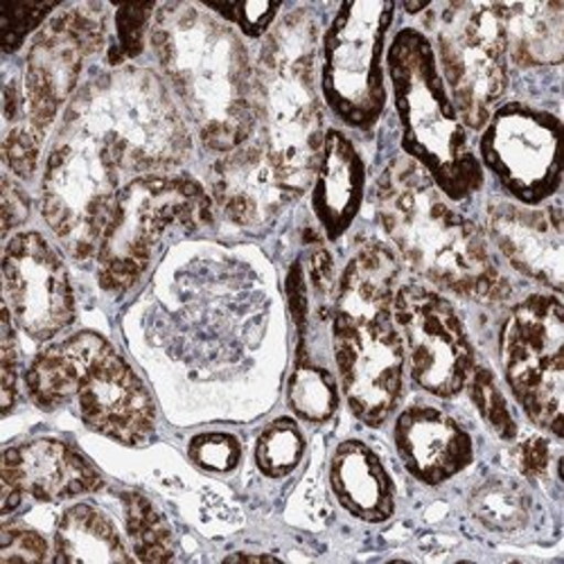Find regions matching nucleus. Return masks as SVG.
Returning <instances> with one entry per match:
<instances>
[{
	"label": "nucleus",
	"mask_w": 564,
	"mask_h": 564,
	"mask_svg": "<svg viewBox=\"0 0 564 564\" xmlns=\"http://www.w3.org/2000/svg\"><path fill=\"white\" fill-rule=\"evenodd\" d=\"M152 45L187 120L213 152L249 143L258 122L256 70L240 34L204 6L156 8Z\"/></svg>",
	"instance_id": "f257e3e1"
},
{
	"label": "nucleus",
	"mask_w": 564,
	"mask_h": 564,
	"mask_svg": "<svg viewBox=\"0 0 564 564\" xmlns=\"http://www.w3.org/2000/svg\"><path fill=\"white\" fill-rule=\"evenodd\" d=\"M378 217L406 264L436 288L479 303H501L510 282L481 230L452 210L434 178L411 159H395L375 185Z\"/></svg>",
	"instance_id": "f03ea898"
},
{
	"label": "nucleus",
	"mask_w": 564,
	"mask_h": 564,
	"mask_svg": "<svg viewBox=\"0 0 564 564\" xmlns=\"http://www.w3.org/2000/svg\"><path fill=\"white\" fill-rule=\"evenodd\" d=\"M398 275L400 264L389 247L364 242L344 269L333 310L344 393L368 427H380L402 395L404 341L393 318Z\"/></svg>",
	"instance_id": "7ed1b4c3"
},
{
	"label": "nucleus",
	"mask_w": 564,
	"mask_h": 564,
	"mask_svg": "<svg viewBox=\"0 0 564 564\" xmlns=\"http://www.w3.org/2000/svg\"><path fill=\"white\" fill-rule=\"evenodd\" d=\"M32 402L55 411L75 400L84 425L127 447L154 436L156 409L143 380L98 333H77L45 348L25 375Z\"/></svg>",
	"instance_id": "20e7f679"
},
{
	"label": "nucleus",
	"mask_w": 564,
	"mask_h": 564,
	"mask_svg": "<svg viewBox=\"0 0 564 564\" xmlns=\"http://www.w3.org/2000/svg\"><path fill=\"white\" fill-rule=\"evenodd\" d=\"M316 51L314 17L307 10H294L267 36L256 68L262 140L296 197L314 181L325 140L316 90Z\"/></svg>",
	"instance_id": "39448f33"
},
{
	"label": "nucleus",
	"mask_w": 564,
	"mask_h": 564,
	"mask_svg": "<svg viewBox=\"0 0 564 564\" xmlns=\"http://www.w3.org/2000/svg\"><path fill=\"white\" fill-rule=\"evenodd\" d=\"M96 135L122 172H159L183 163L193 140L161 77L120 66L84 84L64 116Z\"/></svg>",
	"instance_id": "423d86ee"
},
{
	"label": "nucleus",
	"mask_w": 564,
	"mask_h": 564,
	"mask_svg": "<svg viewBox=\"0 0 564 564\" xmlns=\"http://www.w3.org/2000/svg\"><path fill=\"white\" fill-rule=\"evenodd\" d=\"M387 68L404 152L434 178L445 197L463 202L475 195L484 185V170L469 150L465 124L447 96L427 36L413 28L400 30L389 48Z\"/></svg>",
	"instance_id": "0eeeda50"
},
{
	"label": "nucleus",
	"mask_w": 564,
	"mask_h": 564,
	"mask_svg": "<svg viewBox=\"0 0 564 564\" xmlns=\"http://www.w3.org/2000/svg\"><path fill=\"white\" fill-rule=\"evenodd\" d=\"M213 221V199L191 176L148 174L127 183L98 249V278L107 292H124L150 269L165 232Z\"/></svg>",
	"instance_id": "6e6552de"
},
{
	"label": "nucleus",
	"mask_w": 564,
	"mask_h": 564,
	"mask_svg": "<svg viewBox=\"0 0 564 564\" xmlns=\"http://www.w3.org/2000/svg\"><path fill=\"white\" fill-rule=\"evenodd\" d=\"M122 167L86 129L64 122L41 181V213L75 258L98 256L120 195Z\"/></svg>",
	"instance_id": "1a4fd4ad"
},
{
	"label": "nucleus",
	"mask_w": 564,
	"mask_h": 564,
	"mask_svg": "<svg viewBox=\"0 0 564 564\" xmlns=\"http://www.w3.org/2000/svg\"><path fill=\"white\" fill-rule=\"evenodd\" d=\"M395 6L361 0L339 8L323 39L321 90L327 107L355 129H370L387 105L384 39Z\"/></svg>",
	"instance_id": "9d476101"
},
{
	"label": "nucleus",
	"mask_w": 564,
	"mask_h": 564,
	"mask_svg": "<svg viewBox=\"0 0 564 564\" xmlns=\"http://www.w3.org/2000/svg\"><path fill=\"white\" fill-rule=\"evenodd\" d=\"M438 57L460 122L484 129L508 86L506 34L495 6L449 3L438 19Z\"/></svg>",
	"instance_id": "9b49d317"
},
{
	"label": "nucleus",
	"mask_w": 564,
	"mask_h": 564,
	"mask_svg": "<svg viewBox=\"0 0 564 564\" xmlns=\"http://www.w3.org/2000/svg\"><path fill=\"white\" fill-rule=\"evenodd\" d=\"M506 380L535 425L562 436L564 307L535 294L517 305L501 330Z\"/></svg>",
	"instance_id": "f8f14e48"
},
{
	"label": "nucleus",
	"mask_w": 564,
	"mask_h": 564,
	"mask_svg": "<svg viewBox=\"0 0 564 564\" xmlns=\"http://www.w3.org/2000/svg\"><path fill=\"white\" fill-rule=\"evenodd\" d=\"M107 41V8L82 3L66 8L34 36L23 77L25 124L45 138L59 109L77 88L86 57Z\"/></svg>",
	"instance_id": "ddd939ff"
},
{
	"label": "nucleus",
	"mask_w": 564,
	"mask_h": 564,
	"mask_svg": "<svg viewBox=\"0 0 564 564\" xmlns=\"http://www.w3.org/2000/svg\"><path fill=\"white\" fill-rule=\"evenodd\" d=\"M562 122L527 105L497 109L481 135V159L524 206L551 199L562 181Z\"/></svg>",
	"instance_id": "4468645a"
},
{
	"label": "nucleus",
	"mask_w": 564,
	"mask_h": 564,
	"mask_svg": "<svg viewBox=\"0 0 564 564\" xmlns=\"http://www.w3.org/2000/svg\"><path fill=\"white\" fill-rule=\"evenodd\" d=\"M393 318L406 344L415 384L438 398L458 395L475 370V352L449 301L432 290L406 285L395 292Z\"/></svg>",
	"instance_id": "2eb2a0df"
},
{
	"label": "nucleus",
	"mask_w": 564,
	"mask_h": 564,
	"mask_svg": "<svg viewBox=\"0 0 564 564\" xmlns=\"http://www.w3.org/2000/svg\"><path fill=\"white\" fill-rule=\"evenodd\" d=\"M6 305L34 341H48L75 321V294L64 260L39 232H19L3 256Z\"/></svg>",
	"instance_id": "dca6fc26"
},
{
	"label": "nucleus",
	"mask_w": 564,
	"mask_h": 564,
	"mask_svg": "<svg viewBox=\"0 0 564 564\" xmlns=\"http://www.w3.org/2000/svg\"><path fill=\"white\" fill-rule=\"evenodd\" d=\"M213 199L232 224L260 228L271 224L296 195L260 140L240 145L215 163Z\"/></svg>",
	"instance_id": "f3484780"
},
{
	"label": "nucleus",
	"mask_w": 564,
	"mask_h": 564,
	"mask_svg": "<svg viewBox=\"0 0 564 564\" xmlns=\"http://www.w3.org/2000/svg\"><path fill=\"white\" fill-rule=\"evenodd\" d=\"M488 230L497 249L517 271L562 292L564 240L560 204L549 210H535L495 202L488 208Z\"/></svg>",
	"instance_id": "a211bd4d"
},
{
	"label": "nucleus",
	"mask_w": 564,
	"mask_h": 564,
	"mask_svg": "<svg viewBox=\"0 0 564 564\" xmlns=\"http://www.w3.org/2000/svg\"><path fill=\"white\" fill-rule=\"evenodd\" d=\"M0 477L36 501L55 503L102 488V477L73 445L36 438L6 449Z\"/></svg>",
	"instance_id": "6ab92c4d"
},
{
	"label": "nucleus",
	"mask_w": 564,
	"mask_h": 564,
	"mask_svg": "<svg viewBox=\"0 0 564 564\" xmlns=\"http://www.w3.org/2000/svg\"><path fill=\"white\" fill-rule=\"evenodd\" d=\"M395 447L409 473L427 486L445 484L475 458L469 434L434 406H409L400 413Z\"/></svg>",
	"instance_id": "aec40b11"
},
{
	"label": "nucleus",
	"mask_w": 564,
	"mask_h": 564,
	"mask_svg": "<svg viewBox=\"0 0 564 564\" xmlns=\"http://www.w3.org/2000/svg\"><path fill=\"white\" fill-rule=\"evenodd\" d=\"M364 181L366 170L355 145L341 131H327L312 181V208L327 240H339L355 221L364 199Z\"/></svg>",
	"instance_id": "412c9836"
},
{
	"label": "nucleus",
	"mask_w": 564,
	"mask_h": 564,
	"mask_svg": "<svg viewBox=\"0 0 564 564\" xmlns=\"http://www.w3.org/2000/svg\"><path fill=\"white\" fill-rule=\"evenodd\" d=\"M330 484L339 503L364 522H387L395 510L393 481L380 456L359 441L337 447L330 465Z\"/></svg>",
	"instance_id": "4be33fe9"
},
{
	"label": "nucleus",
	"mask_w": 564,
	"mask_h": 564,
	"mask_svg": "<svg viewBox=\"0 0 564 564\" xmlns=\"http://www.w3.org/2000/svg\"><path fill=\"white\" fill-rule=\"evenodd\" d=\"M506 48L520 66L560 64L564 55L562 3H495Z\"/></svg>",
	"instance_id": "5701e85b"
},
{
	"label": "nucleus",
	"mask_w": 564,
	"mask_h": 564,
	"mask_svg": "<svg viewBox=\"0 0 564 564\" xmlns=\"http://www.w3.org/2000/svg\"><path fill=\"white\" fill-rule=\"evenodd\" d=\"M55 562H129L131 555L109 517L88 503L68 508L55 531Z\"/></svg>",
	"instance_id": "b1692460"
},
{
	"label": "nucleus",
	"mask_w": 564,
	"mask_h": 564,
	"mask_svg": "<svg viewBox=\"0 0 564 564\" xmlns=\"http://www.w3.org/2000/svg\"><path fill=\"white\" fill-rule=\"evenodd\" d=\"M469 508L490 531L514 533L529 524L531 495L514 479L495 477L475 490Z\"/></svg>",
	"instance_id": "393cba45"
},
{
	"label": "nucleus",
	"mask_w": 564,
	"mask_h": 564,
	"mask_svg": "<svg viewBox=\"0 0 564 564\" xmlns=\"http://www.w3.org/2000/svg\"><path fill=\"white\" fill-rule=\"evenodd\" d=\"M124 522L135 560L167 562L174 557V538L161 510L140 492H124Z\"/></svg>",
	"instance_id": "a878e982"
},
{
	"label": "nucleus",
	"mask_w": 564,
	"mask_h": 564,
	"mask_svg": "<svg viewBox=\"0 0 564 564\" xmlns=\"http://www.w3.org/2000/svg\"><path fill=\"white\" fill-rule=\"evenodd\" d=\"M290 404L296 415L310 422L333 417L339 406V393L333 375L301 357L290 380Z\"/></svg>",
	"instance_id": "bb28decb"
},
{
	"label": "nucleus",
	"mask_w": 564,
	"mask_h": 564,
	"mask_svg": "<svg viewBox=\"0 0 564 564\" xmlns=\"http://www.w3.org/2000/svg\"><path fill=\"white\" fill-rule=\"evenodd\" d=\"M305 441L292 417H278L260 434L256 445V463L260 473L273 479L288 477L299 467Z\"/></svg>",
	"instance_id": "cd10ccee"
},
{
	"label": "nucleus",
	"mask_w": 564,
	"mask_h": 564,
	"mask_svg": "<svg viewBox=\"0 0 564 564\" xmlns=\"http://www.w3.org/2000/svg\"><path fill=\"white\" fill-rule=\"evenodd\" d=\"M467 382H469V395H473L475 406L479 409V413L484 415L490 430L499 438L512 441L517 436V425H514L503 393L499 391V387L495 382V375L488 368L479 366L473 370V375H469Z\"/></svg>",
	"instance_id": "c85d7f7f"
},
{
	"label": "nucleus",
	"mask_w": 564,
	"mask_h": 564,
	"mask_svg": "<svg viewBox=\"0 0 564 564\" xmlns=\"http://www.w3.org/2000/svg\"><path fill=\"white\" fill-rule=\"evenodd\" d=\"M156 6L152 3H127L116 10V48L111 51V64L120 66L124 59H133L145 48V32L154 21Z\"/></svg>",
	"instance_id": "c756f323"
},
{
	"label": "nucleus",
	"mask_w": 564,
	"mask_h": 564,
	"mask_svg": "<svg viewBox=\"0 0 564 564\" xmlns=\"http://www.w3.org/2000/svg\"><path fill=\"white\" fill-rule=\"evenodd\" d=\"M57 10V3H0V48L17 53L28 34Z\"/></svg>",
	"instance_id": "7c9ffc66"
},
{
	"label": "nucleus",
	"mask_w": 564,
	"mask_h": 564,
	"mask_svg": "<svg viewBox=\"0 0 564 564\" xmlns=\"http://www.w3.org/2000/svg\"><path fill=\"white\" fill-rule=\"evenodd\" d=\"M191 458L208 473H232L242 458V445L230 434H202L191 443Z\"/></svg>",
	"instance_id": "2f4dec72"
},
{
	"label": "nucleus",
	"mask_w": 564,
	"mask_h": 564,
	"mask_svg": "<svg viewBox=\"0 0 564 564\" xmlns=\"http://www.w3.org/2000/svg\"><path fill=\"white\" fill-rule=\"evenodd\" d=\"M41 143L43 135L36 133L30 124L19 122L10 127L3 140V159L8 167L19 176V178H32L36 172L39 154H41Z\"/></svg>",
	"instance_id": "473e14b6"
},
{
	"label": "nucleus",
	"mask_w": 564,
	"mask_h": 564,
	"mask_svg": "<svg viewBox=\"0 0 564 564\" xmlns=\"http://www.w3.org/2000/svg\"><path fill=\"white\" fill-rule=\"evenodd\" d=\"M204 8L235 23L251 39L262 36L280 10L278 3H204Z\"/></svg>",
	"instance_id": "72a5a7b5"
},
{
	"label": "nucleus",
	"mask_w": 564,
	"mask_h": 564,
	"mask_svg": "<svg viewBox=\"0 0 564 564\" xmlns=\"http://www.w3.org/2000/svg\"><path fill=\"white\" fill-rule=\"evenodd\" d=\"M48 560V542L32 529H10L0 531V562H43Z\"/></svg>",
	"instance_id": "f704fd0d"
},
{
	"label": "nucleus",
	"mask_w": 564,
	"mask_h": 564,
	"mask_svg": "<svg viewBox=\"0 0 564 564\" xmlns=\"http://www.w3.org/2000/svg\"><path fill=\"white\" fill-rule=\"evenodd\" d=\"M0 370H3V413L8 415L17 402L19 393V350H17V335L12 325V312L6 305L3 310V337H0Z\"/></svg>",
	"instance_id": "c9c22d12"
},
{
	"label": "nucleus",
	"mask_w": 564,
	"mask_h": 564,
	"mask_svg": "<svg viewBox=\"0 0 564 564\" xmlns=\"http://www.w3.org/2000/svg\"><path fill=\"white\" fill-rule=\"evenodd\" d=\"M514 460L527 479H542L551 465V445L544 436H529L517 445Z\"/></svg>",
	"instance_id": "e433bc0d"
},
{
	"label": "nucleus",
	"mask_w": 564,
	"mask_h": 564,
	"mask_svg": "<svg viewBox=\"0 0 564 564\" xmlns=\"http://www.w3.org/2000/svg\"><path fill=\"white\" fill-rule=\"evenodd\" d=\"M310 269V282H312V290L321 301H327L335 292V262L333 256L327 253L325 249H316L310 256L307 262Z\"/></svg>",
	"instance_id": "4c0bfd02"
},
{
	"label": "nucleus",
	"mask_w": 564,
	"mask_h": 564,
	"mask_svg": "<svg viewBox=\"0 0 564 564\" xmlns=\"http://www.w3.org/2000/svg\"><path fill=\"white\" fill-rule=\"evenodd\" d=\"M30 215V199L21 187L3 176V235H10L12 228L21 226Z\"/></svg>",
	"instance_id": "58836bf2"
},
{
	"label": "nucleus",
	"mask_w": 564,
	"mask_h": 564,
	"mask_svg": "<svg viewBox=\"0 0 564 564\" xmlns=\"http://www.w3.org/2000/svg\"><path fill=\"white\" fill-rule=\"evenodd\" d=\"M288 294H290V307H292V316L296 321V325L305 327V318H307V290H305V278L301 271V264L296 262L290 271L288 278Z\"/></svg>",
	"instance_id": "ea45409f"
}]
</instances>
